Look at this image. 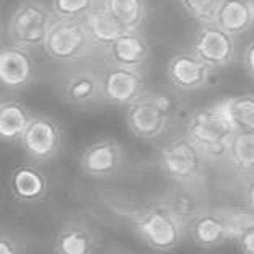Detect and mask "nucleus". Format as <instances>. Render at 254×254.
Wrapping results in <instances>:
<instances>
[{"label":"nucleus","mask_w":254,"mask_h":254,"mask_svg":"<svg viewBox=\"0 0 254 254\" xmlns=\"http://www.w3.org/2000/svg\"><path fill=\"white\" fill-rule=\"evenodd\" d=\"M236 130L223 100L194 111L186 124V135L210 161L227 158Z\"/></svg>","instance_id":"1"},{"label":"nucleus","mask_w":254,"mask_h":254,"mask_svg":"<svg viewBox=\"0 0 254 254\" xmlns=\"http://www.w3.org/2000/svg\"><path fill=\"white\" fill-rule=\"evenodd\" d=\"M56 18L53 8L39 0H20L11 8L7 21L10 44L30 51L44 48L46 38Z\"/></svg>","instance_id":"2"},{"label":"nucleus","mask_w":254,"mask_h":254,"mask_svg":"<svg viewBox=\"0 0 254 254\" xmlns=\"http://www.w3.org/2000/svg\"><path fill=\"white\" fill-rule=\"evenodd\" d=\"M126 123L129 132L138 140H158L170 130L173 123V105L166 95L143 93L127 106Z\"/></svg>","instance_id":"3"},{"label":"nucleus","mask_w":254,"mask_h":254,"mask_svg":"<svg viewBox=\"0 0 254 254\" xmlns=\"http://www.w3.org/2000/svg\"><path fill=\"white\" fill-rule=\"evenodd\" d=\"M205 155L188 135L170 140L160 152V166L178 186L195 188L204 178Z\"/></svg>","instance_id":"4"},{"label":"nucleus","mask_w":254,"mask_h":254,"mask_svg":"<svg viewBox=\"0 0 254 254\" xmlns=\"http://www.w3.org/2000/svg\"><path fill=\"white\" fill-rule=\"evenodd\" d=\"M134 227L147 246L155 251H171L184 241L188 228L161 204L150 205L134 218Z\"/></svg>","instance_id":"5"},{"label":"nucleus","mask_w":254,"mask_h":254,"mask_svg":"<svg viewBox=\"0 0 254 254\" xmlns=\"http://www.w3.org/2000/svg\"><path fill=\"white\" fill-rule=\"evenodd\" d=\"M93 43L83 20L56 18L44 43V51L53 61L75 62L90 56Z\"/></svg>","instance_id":"6"},{"label":"nucleus","mask_w":254,"mask_h":254,"mask_svg":"<svg viewBox=\"0 0 254 254\" xmlns=\"http://www.w3.org/2000/svg\"><path fill=\"white\" fill-rule=\"evenodd\" d=\"M20 143L28 158L36 163H48L61 153L64 130L57 121L46 114H34L23 132Z\"/></svg>","instance_id":"7"},{"label":"nucleus","mask_w":254,"mask_h":254,"mask_svg":"<svg viewBox=\"0 0 254 254\" xmlns=\"http://www.w3.org/2000/svg\"><path fill=\"white\" fill-rule=\"evenodd\" d=\"M243 210L202 209L188 227L190 238L200 248H217L233 240Z\"/></svg>","instance_id":"8"},{"label":"nucleus","mask_w":254,"mask_h":254,"mask_svg":"<svg viewBox=\"0 0 254 254\" xmlns=\"http://www.w3.org/2000/svg\"><path fill=\"white\" fill-rule=\"evenodd\" d=\"M192 51L213 70L230 65L236 56L235 36L218 26L215 21L202 23L195 33Z\"/></svg>","instance_id":"9"},{"label":"nucleus","mask_w":254,"mask_h":254,"mask_svg":"<svg viewBox=\"0 0 254 254\" xmlns=\"http://www.w3.org/2000/svg\"><path fill=\"white\" fill-rule=\"evenodd\" d=\"M213 68L200 59L194 51H178L168 61L166 75L176 90L190 93L205 88L212 80Z\"/></svg>","instance_id":"10"},{"label":"nucleus","mask_w":254,"mask_h":254,"mask_svg":"<svg viewBox=\"0 0 254 254\" xmlns=\"http://www.w3.org/2000/svg\"><path fill=\"white\" fill-rule=\"evenodd\" d=\"M103 100L114 106H130L145 93V77L142 70L109 65L101 75Z\"/></svg>","instance_id":"11"},{"label":"nucleus","mask_w":254,"mask_h":254,"mask_svg":"<svg viewBox=\"0 0 254 254\" xmlns=\"http://www.w3.org/2000/svg\"><path fill=\"white\" fill-rule=\"evenodd\" d=\"M124 163L123 145L114 138H100L83 150L80 166L93 180H108L121 170Z\"/></svg>","instance_id":"12"},{"label":"nucleus","mask_w":254,"mask_h":254,"mask_svg":"<svg viewBox=\"0 0 254 254\" xmlns=\"http://www.w3.org/2000/svg\"><path fill=\"white\" fill-rule=\"evenodd\" d=\"M36 77V62L30 49L15 44L3 46L0 53V82L3 88L18 91L30 86Z\"/></svg>","instance_id":"13"},{"label":"nucleus","mask_w":254,"mask_h":254,"mask_svg":"<svg viewBox=\"0 0 254 254\" xmlns=\"http://www.w3.org/2000/svg\"><path fill=\"white\" fill-rule=\"evenodd\" d=\"M109 65L143 70L150 61V44L140 30L124 31L106 49Z\"/></svg>","instance_id":"14"},{"label":"nucleus","mask_w":254,"mask_h":254,"mask_svg":"<svg viewBox=\"0 0 254 254\" xmlns=\"http://www.w3.org/2000/svg\"><path fill=\"white\" fill-rule=\"evenodd\" d=\"M8 189L11 197L21 204H36L48 194L49 181L36 165L21 163L10 173Z\"/></svg>","instance_id":"15"},{"label":"nucleus","mask_w":254,"mask_h":254,"mask_svg":"<svg viewBox=\"0 0 254 254\" xmlns=\"http://www.w3.org/2000/svg\"><path fill=\"white\" fill-rule=\"evenodd\" d=\"M100 246V238L88 223L68 220L57 230L54 250L61 254H90Z\"/></svg>","instance_id":"16"},{"label":"nucleus","mask_w":254,"mask_h":254,"mask_svg":"<svg viewBox=\"0 0 254 254\" xmlns=\"http://www.w3.org/2000/svg\"><path fill=\"white\" fill-rule=\"evenodd\" d=\"M62 96L68 105L85 108L103 100L101 75L93 70H78L68 75L62 83Z\"/></svg>","instance_id":"17"},{"label":"nucleus","mask_w":254,"mask_h":254,"mask_svg":"<svg viewBox=\"0 0 254 254\" xmlns=\"http://www.w3.org/2000/svg\"><path fill=\"white\" fill-rule=\"evenodd\" d=\"M83 23L88 31V36L95 48L108 49L126 30L123 25L106 10L105 5L100 3L83 18Z\"/></svg>","instance_id":"18"},{"label":"nucleus","mask_w":254,"mask_h":254,"mask_svg":"<svg viewBox=\"0 0 254 254\" xmlns=\"http://www.w3.org/2000/svg\"><path fill=\"white\" fill-rule=\"evenodd\" d=\"M213 21L233 36L246 33L254 23L251 0H222Z\"/></svg>","instance_id":"19"},{"label":"nucleus","mask_w":254,"mask_h":254,"mask_svg":"<svg viewBox=\"0 0 254 254\" xmlns=\"http://www.w3.org/2000/svg\"><path fill=\"white\" fill-rule=\"evenodd\" d=\"M31 119L33 114L21 101L8 98L0 106V135L5 142L20 140Z\"/></svg>","instance_id":"20"},{"label":"nucleus","mask_w":254,"mask_h":254,"mask_svg":"<svg viewBox=\"0 0 254 254\" xmlns=\"http://www.w3.org/2000/svg\"><path fill=\"white\" fill-rule=\"evenodd\" d=\"M161 204H165L173 212L178 220H180L184 227H189L190 222L197 217V213L204 209L200 205V200L197 194L194 192V188L178 186L176 189L166 192L163 197L160 199Z\"/></svg>","instance_id":"21"},{"label":"nucleus","mask_w":254,"mask_h":254,"mask_svg":"<svg viewBox=\"0 0 254 254\" xmlns=\"http://www.w3.org/2000/svg\"><path fill=\"white\" fill-rule=\"evenodd\" d=\"M227 160L238 175H254V130H236Z\"/></svg>","instance_id":"22"},{"label":"nucleus","mask_w":254,"mask_h":254,"mask_svg":"<svg viewBox=\"0 0 254 254\" xmlns=\"http://www.w3.org/2000/svg\"><path fill=\"white\" fill-rule=\"evenodd\" d=\"M106 10L116 18L126 31L140 30L147 18L145 0H101Z\"/></svg>","instance_id":"23"},{"label":"nucleus","mask_w":254,"mask_h":254,"mask_svg":"<svg viewBox=\"0 0 254 254\" xmlns=\"http://www.w3.org/2000/svg\"><path fill=\"white\" fill-rule=\"evenodd\" d=\"M223 101L236 129L254 130V95H238Z\"/></svg>","instance_id":"24"},{"label":"nucleus","mask_w":254,"mask_h":254,"mask_svg":"<svg viewBox=\"0 0 254 254\" xmlns=\"http://www.w3.org/2000/svg\"><path fill=\"white\" fill-rule=\"evenodd\" d=\"M100 0H51V8L57 18L83 20Z\"/></svg>","instance_id":"25"},{"label":"nucleus","mask_w":254,"mask_h":254,"mask_svg":"<svg viewBox=\"0 0 254 254\" xmlns=\"http://www.w3.org/2000/svg\"><path fill=\"white\" fill-rule=\"evenodd\" d=\"M233 241L243 253L254 254V213L245 209L241 213Z\"/></svg>","instance_id":"26"},{"label":"nucleus","mask_w":254,"mask_h":254,"mask_svg":"<svg viewBox=\"0 0 254 254\" xmlns=\"http://www.w3.org/2000/svg\"><path fill=\"white\" fill-rule=\"evenodd\" d=\"M222 0H181L184 11L197 23L213 21Z\"/></svg>","instance_id":"27"},{"label":"nucleus","mask_w":254,"mask_h":254,"mask_svg":"<svg viewBox=\"0 0 254 254\" xmlns=\"http://www.w3.org/2000/svg\"><path fill=\"white\" fill-rule=\"evenodd\" d=\"M20 251H21V248L18 245V241L15 240V236L3 233L2 238H0V253L2 254H16Z\"/></svg>","instance_id":"28"},{"label":"nucleus","mask_w":254,"mask_h":254,"mask_svg":"<svg viewBox=\"0 0 254 254\" xmlns=\"http://www.w3.org/2000/svg\"><path fill=\"white\" fill-rule=\"evenodd\" d=\"M243 199H245V207L248 210L254 213V175L248 176L243 188Z\"/></svg>","instance_id":"29"},{"label":"nucleus","mask_w":254,"mask_h":254,"mask_svg":"<svg viewBox=\"0 0 254 254\" xmlns=\"http://www.w3.org/2000/svg\"><path fill=\"white\" fill-rule=\"evenodd\" d=\"M243 67L250 77L254 78V41H251L246 46L243 53Z\"/></svg>","instance_id":"30"},{"label":"nucleus","mask_w":254,"mask_h":254,"mask_svg":"<svg viewBox=\"0 0 254 254\" xmlns=\"http://www.w3.org/2000/svg\"><path fill=\"white\" fill-rule=\"evenodd\" d=\"M251 7H253V11H254V0H251Z\"/></svg>","instance_id":"31"}]
</instances>
